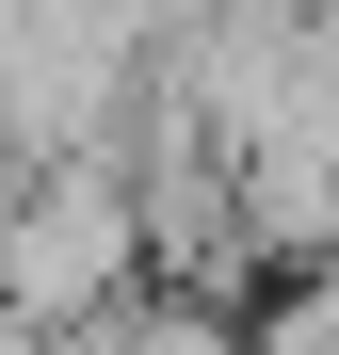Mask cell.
Listing matches in <instances>:
<instances>
[{
    "label": "cell",
    "instance_id": "6da1fadb",
    "mask_svg": "<svg viewBox=\"0 0 339 355\" xmlns=\"http://www.w3.org/2000/svg\"><path fill=\"white\" fill-rule=\"evenodd\" d=\"M162 259H146V210H130V146L113 162H17L0 178V323L33 339H81L113 307H146Z\"/></svg>",
    "mask_w": 339,
    "mask_h": 355
}]
</instances>
